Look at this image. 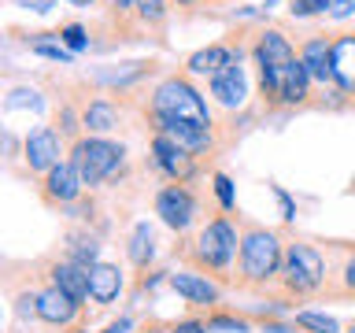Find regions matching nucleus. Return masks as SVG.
I'll return each mask as SVG.
<instances>
[{
	"instance_id": "nucleus-1",
	"label": "nucleus",
	"mask_w": 355,
	"mask_h": 333,
	"mask_svg": "<svg viewBox=\"0 0 355 333\" xmlns=\"http://www.w3.org/2000/svg\"><path fill=\"white\" fill-rule=\"evenodd\" d=\"M282 259H285V248L277 241L274 230H263V226H248L241 237V266H237V282L241 285H266L270 278L282 274Z\"/></svg>"
},
{
	"instance_id": "nucleus-2",
	"label": "nucleus",
	"mask_w": 355,
	"mask_h": 333,
	"mask_svg": "<svg viewBox=\"0 0 355 333\" xmlns=\"http://www.w3.org/2000/svg\"><path fill=\"white\" fill-rule=\"evenodd\" d=\"M237 248H241L237 226H233V222H230L226 215H218V219H211L207 226L196 233L193 248H189V259H193V263L200 266V271L218 274V271H226V266L233 263Z\"/></svg>"
},
{
	"instance_id": "nucleus-3",
	"label": "nucleus",
	"mask_w": 355,
	"mask_h": 333,
	"mask_svg": "<svg viewBox=\"0 0 355 333\" xmlns=\"http://www.w3.org/2000/svg\"><path fill=\"white\" fill-rule=\"evenodd\" d=\"M152 115L178 119V122H193V126H200V130H211L207 104L200 100V93L185 82V78H166V82L155 89V96H152Z\"/></svg>"
},
{
	"instance_id": "nucleus-4",
	"label": "nucleus",
	"mask_w": 355,
	"mask_h": 333,
	"mask_svg": "<svg viewBox=\"0 0 355 333\" xmlns=\"http://www.w3.org/2000/svg\"><path fill=\"white\" fill-rule=\"evenodd\" d=\"M122 155H126L122 144H111L104 137H82L71 148V163L78 166L85 185H100L122 171Z\"/></svg>"
},
{
	"instance_id": "nucleus-5",
	"label": "nucleus",
	"mask_w": 355,
	"mask_h": 333,
	"mask_svg": "<svg viewBox=\"0 0 355 333\" xmlns=\"http://www.w3.org/2000/svg\"><path fill=\"white\" fill-rule=\"evenodd\" d=\"M322 278H326V259L315 244H304V241H293L285 244V259H282V282L288 293L296 296H307L322 289Z\"/></svg>"
},
{
	"instance_id": "nucleus-6",
	"label": "nucleus",
	"mask_w": 355,
	"mask_h": 333,
	"mask_svg": "<svg viewBox=\"0 0 355 333\" xmlns=\"http://www.w3.org/2000/svg\"><path fill=\"white\" fill-rule=\"evenodd\" d=\"M155 215H159L171 230H189L196 219V196L185 185H166L155 196Z\"/></svg>"
},
{
	"instance_id": "nucleus-7",
	"label": "nucleus",
	"mask_w": 355,
	"mask_h": 333,
	"mask_svg": "<svg viewBox=\"0 0 355 333\" xmlns=\"http://www.w3.org/2000/svg\"><path fill=\"white\" fill-rule=\"evenodd\" d=\"M82 185L85 182H82V174H78L74 163H55L41 182V196H44V204L63 207V204H71V200H78Z\"/></svg>"
},
{
	"instance_id": "nucleus-8",
	"label": "nucleus",
	"mask_w": 355,
	"mask_h": 333,
	"mask_svg": "<svg viewBox=\"0 0 355 333\" xmlns=\"http://www.w3.org/2000/svg\"><path fill=\"white\" fill-rule=\"evenodd\" d=\"M152 160H155V166L171 178L174 185H182L189 174H193V152L189 148H182V144H174L171 137H163V133H155L152 137Z\"/></svg>"
},
{
	"instance_id": "nucleus-9",
	"label": "nucleus",
	"mask_w": 355,
	"mask_h": 333,
	"mask_svg": "<svg viewBox=\"0 0 355 333\" xmlns=\"http://www.w3.org/2000/svg\"><path fill=\"white\" fill-rule=\"evenodd\" d=\"M60 133L49 130V126H41V130H33L26 144H22V155H26V166L30 171H37V174H49L55 163H60Z\"/></svg>"
},
{
	"instance_id": "nucleus-10",
	"label": "nucleus",
	"mask_w": 355,
	"mask_h": 333,
	"mask_svg": "<svg viewBox=\"0 0 355 333\" xmlns=\"http://www.w3.org/2000/svg\"><path fill=\"white\" fill-rule=\"evenodd\" d=\"M78 300L67 296L60 285H49L37 293V318L49 322V326H71V322L78 318Z\"/></svg>"
},
{
	"instance_id": "nucleus-11",
	"label": "nucleus",
	"mask_w": 355,
	"mask_h": 333,
	"mask_svg": "<svg viewBox=\"0 0 355 333\" xmlns=\"http://www.w3.org/2000/svg\"><path fill=\"white\" fill-rule=\"evenodd\" d=\"M244 93H248V82H244V71H241V60L226 63L218 74H211V96L218 100L222 108H237Z\"/></svg>"
},
{
	"instance_id": "nucleus-12",
	"label": "nucleus",
	"mask_w": 355,
	"mask_h": 333,
	"mask_svg": "<svg viewBox=\"0 0 355 333\" xmlns=\"http://www.w3.org/2000/svg\"><path fill=\"white\" fill-rule=\"evenodd\" d=\"M152 122H155V133L171 137L174 144H182V148H189L193 155L204 152L211 144V130H200L193 122H178V119H163V115H152Z\"/></svg>"
},
{
	"instance_id": "nucleus-13",
	"label": "nucleus",
	"mask_w": 355,
	"mask_h": 333,
	"mask_svg": "<svg viewBox=\"0 0 355 333\" xmlns=\"http://www.w3.org/2000/svg\"><path fill=\"white\" fill-rule=\"evenodd\" d=\"M293 60H296L293 44H288L277 30H266L263 37L255 41V63H259V74L277 71V67H285V63H293Z\"/></svg>"
},
{
	"instance_id": "nucleus-14",
	"label": "nucleus",
	"mask_w": 355,
	"mask_h": 333,
	"mask_svg": "<svg viewBox=\"0 0 355 333\" xmlns=\"http://www.w3.org/2000/svg\"><path fill=\"white\" fill-rule=\"evenodd\" d=\"M171 289L185 300V304H218V285L207 282L204 274L178 271V274H171Z\"/></svg>"
},
{
	"instance_id": "nucleus-15",
	"label": "nucleus",
	"mask_w": 355,
	"mask_h": 333,
	"mask_svg": "<svg viewBox=\"0 0 355 333\" xmlns=\"http://www.w3.org/2000/svg\"><path fill=\"white\" fill-rule=\"evenodd\" d=\"M49 278H52V285H60L67 296L78 300V304L89 296V266H78L71 259H63V263H52L49 266Z\"/></svg>"
},
{
	"instance_id": "nucleus-16",
	"label": "nucleus",
	"mask_w": 355,
	"mask_h": 333,
	"mask_svg": "<svg viewBox=\"0 0 355 333\" xmlns=\"http://www.w3.org/2000/svg\"><path fill=\"white\" fill-rule=\"evenodd\" d=\"M333 82L355 93V33H340L333 41Z\"/></svg>"
},
{
	"instance_id": "nucleus-17",
	"label": "nucleus",
	"mask_w": 355,
	"mask_h": 333,
	"mask_svg": "<svg viewBox=\"0 0 355 333\" xmlns=\"http://www.w3.org/2000/svg\"><path fill=\"white\" fill-rule=\"evenodd\" d=\"M119 293H122V271H119V266H111V263L89 266V296H93L100 307L111 304Z\"/></svg>"
},
{
	"instance_id": "nucleus-18",
	"label": "nucleus",
	"mask_w": 355,
	"mask_h": 333,
	"mask_svg": "<svg viewBox=\"0 0 355 333\" xmlns=\"http://www.w3.org/2000/svg\"><path fill=\"white\" fill-rule=\"evenodd\" d=\"M300 60H304L307 74L315 78V82H329L333 78V41H326V37L307 41L304 49H300Z\"/></svg>"
},
{
	"instance_id": "nucleus-19",
	"label": "nucleus",
	"mask_w": 355,
	"mask_h": 333,
	"mask_svg": "<svg viewBox=\"0 0 355 333\" xmlns=\"http://www.w3.org/2000/svg\"><path fill=\"white\" fill-rule=\"evenodd\" d=\"M233 60H241L233 49H226V44H207V49H200V52H193L189 56V71L193 74H218L226 63H233Z\"/></svg>"
},
{
	"instance_id": "nucleus-20",
	"label": "nucleus",
	"mask_w": 355,
	"mask_h": 333,
	"mask_svg": "<svg viewBox=\"0 0 355 333\" xmlns=\"http://www.w3.org/2000/svg\"><path fill=\"white\" fill-rule=\"evenodd\" d=\"M82 126L89 133H107V130L119 126V111L111 108L107 100H93V104L85 108V115H82Z\"/></svg>"
},
{
	"instance_id": "nucleus-21",
	"label": "nucleus",
	"mask_w": 355,
	"mask_h": 333,
	"mask_svg": "<svg viewBox=\"0 0 355 333\" xmlns=\"http://www.w3.org/2000/svg\"><path fill=\"white\" fill-rule=\"evenodd\" d=\"M130 259H133V266H144V263L152 259V230H148V222L133 226V237H130Z\"/></svg>"
},
{
	"instance_id": "nucleus-22",
	"label": "nucleus",
	"mask_w": 355,
	"mask_h": 333,
	"mask_svg": "<svg viewBox=\"0 0 355 333\" xmlns=\"http://www.w3.org/2000/svg\"><path fill=\"white\" fill-rule=\"evenodd\" d=\"M96 255H100L96 237H74V244H71V263H78V266H96Z\"/></svg>"
},
{
	"instance_id": "nucleus-23",
	"label": "nucleus",
	"mask_w": 355,
	"mask_h": 333,
	"mask_svg": "<svg viewBox=\"0 0 355 333\" xmlns=\"http://www.w3.org/2000/svg\"><path fill=\"white\" fill-rule=\"evenodd\" d=\"M296 326H300V330H311V333H337V330H340L329 315H318V311H300V315H296Z\"/></svg>"
},
{
	"instance_id": "nucleus-24",
	"label": "nucleus",
	"mask_w": 355,
	"mask_h": 333,
	"mask_svg": "<svg viewBox=\"0 0 355 333\" xmlns=\"http://www.w3.org/2000/svg\"><path fill=\"white\" fill-rule=\"evenodd\" d=\"M215 193H218V204L226 207V211L237 207V196H233V182H230L226 174H215Z\"/></svg>"
},
{
	"instance_id": "nucleus-25",
	"label": "nucleus",
	"mask_w": 355,
	"mask_h": 333,
	"mask_svg": "<svg viewBox=\"0 0 355 333\" xmlns=\"http://www.w3.org/2000/svg\"><path fill=\"white\" fill-rule=\"evenodd\" d=\"M60 37L67 41V49H71V52H82L85 44H89V37H85V30L78 26V22H71V26H63V33H60Z\"/></svg>"
},
{
	"instance_id": "nucleus-26",
	"label": "nucleus",
	"mask_w": 355,
	"mask_h": 333,
	"mask_svg": "<svg viewBox=\"0 0 355 333\" xmlns=\"http://www.w3.org/2000/svg\"><path fill=\"white\" fill-rule=\"evenodd\" d=\"M30 49L37 56H49V60H71V49H63V44H49V41H30Z\"/></svg>"
},
{
	"instance_id": "nucleus-27",
	"label": "nucleus",
	"mask_w": 355,
	"mask_h": 333,
	"mask_svg": "<svg viewBox=\"0 0 355 333\" xmlns=\"http://www.w3.org/2000/svg\"><path fill=\"white\" fill-rule=\"evenodd\" d=\"M133 8H137V15L144 22H159L163 19V0H133Z\"/></svg>"
},
{
	"instance_id": "nucleus-28",
	"label": "nucleus",
	"mask_w": 355,
	"mask_h": 333,
	"mask_svg": "<svg viewBox=\"0 0 355 333\" xmlns=\"http://www.w3.org/2000/svg\"><path fill=\"white\" fill-rule=\"evenodd\" d=\"M211 330H237V333H244V330H248V322L233 318V315H215V318H207V333Z\"/></svg>"
},
{
	"instance_id": "nucleus-29",
	"label": "nucleus",
	"mask_w": 355,
	"mask_h": 333,
	"mask_svg": "<svg viewBox=\"0 0 355 333\" xmlns=\"http://www.w3.org/2000/svg\"><path fill=\"white\" fill-rule=\"evenodd\" d=\"M355 11V0H326V15L333 19H348Z\"/></svg>"
},
{
	"instance_id": "nucleus-30",
	"label": "nucleus",
	"mask_w": 355,
	"mask_h": 333,
	"mask_svg": "<svg viewBox=\"0 0 355 333\" xmlns=\"http://www.w3.org/2000/svg\"><path fill=\"white\" fill-rule=\"evenodd\" d=\"M326 11V0H293V15H315Z\"/></svg>"
},
{
	"instance_id": "nucleus-31",
	"label": "nucleus",
	"mask_w": 355,
	"mask_h": 333,
	"mask_svg": "<svg viewBox=\"0 0 355 333\" xmlns=\"http://www.w3.org/2000/svg\"><path fill=\"white\" fill-rule=\"evenodd\" d=\"M26 104H30V108H37V104H41L37 93H26V89H19V93H11V96H8V108H26Z\"/></svg>"
},
{
	"instance_id": "nucleus-32",
	"label": "nucleus",
	"mask_w": 355,
	"mask_h": 333,
	"mask_svg": "<svg viewBox=\"0 0 355 333\" xmlns=\"http://www.w3.org/2000/svg\"><path fill=\"white\" fill-rule=\"evenodd\" d=\"M340 278H344V293L355 296V252L348 255V263H344V274H340Z\"/></svg>"
},
{
	"instance_id": "nucleus-33",
	"label": "nucleus",
	"mask_w": 355,
	"mask_h": 333,
	"mask_svg": "<svg viewBox=\"0 0 355 333\" xmlns=\"http://www.w3.org/2000/svg\"><path fill=\"white\" fill-rule=\"evenodd\" d=\"M171 333H207V322L189 318V322H178V326H171Z\"/></svg>"
},
{
	"instance_id": "nucleus-34",
	"label": "nucleus",
	"mask_w": 355,
	"mask_h": 333,
	"mask_svg": "<svg viewBox=\"0 0 355 333\" xmlns=\"http://www.w3.org/2000/svg\"><path fill=\"white\" fill-rule=\"evenodd\" d=\"M274 193H277V200H282V219L293 222L296 219V207H293V200H288V193H285V189H274Z\"/></svg>"
},
{
	"instance_id": "nucleus-35",
	"label": "nucleus",
	"mask_w": 355,
	"mask_h": 333,
	"mask_svg": "<svg viewBox=\"0 0 355 333\" xmlns=\"http://www.w3.org/2000/svg\"><path fill=\"white\" fill-rule=\"evenodd\" d=\"M19 4H26L30 11H49V8H52V0H19Z\"/></svg>"
},
{
	"instance_id": "nucleus-36",
	"label": "nucleus",
	"mask_w": 355,
	"mask_h": 333,
	"mask_svg": "<svg viewBox=\"0 0 355 333\" xmlns=\"http://www.w3.org/2000/svg\"><path fill=\"white\" fill-rule=\"evenodd\" d=\"M111 8H119V11L122 8H133V0H111Z\"/></svg>"
},
{
	"instance_id": "nucleus-37",
	"label": "nucleus",
	"mask_w": 355,
	"mask_h": 333,
	"mask_svg": "<svg viewBox=\"0 0 355 333\" xmlns=\"http://www.w3.org/2000/svg\"><path fill=\"white\" fill-rule=\"evenodd\" d=\"M71 4H93V0H71Z\"/></svg>"
},
{
	"instance_id": "nucleus-38",
	"label": "nucleus",
	"mask_w": 355,
	"mask_h": 333,
	"mask_svg": "<svg viewBox=\"0 0 355 333\" xmlns=\"http://www.w3.org/2000/svg\"><path fill=\"white\" fill-rule=\"evenodd\" d=\"M178 4H196V0H178Z\"/></svg>"
},
{
	"instance_id": "nucleus-39",
	"label": "nucleus",
	"mask_w": 355,
	"mask_h": 333,
	"mask_svg": "<svg viewBox=\"0 0 355 333\" xmlns=\"http://www.w3.org/2000/svg\"><path fill=\"white\" fill-rule=\"evenodd\" d=\"M348 333H355V322H348Z\"/></svg>"
}]
</instances>
